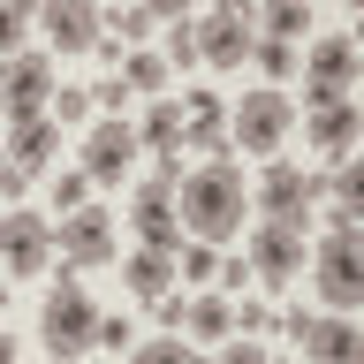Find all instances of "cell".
Masks as SVG:
<instances>
[{"label": "cell", "instance_id": "cell-1", "mask_svg": "<svg viewBox=\"0 0 364 364\" xmlns=\"http://www.w3.org/2000/svg\"><path fill=\"white\" fill-rule=\"evenodd\" d=\"M243 205H250V182H243V159H205L175 182V220L198 235V243H228L243 235Z\"/></svg>", "mask_w": 364, "mask_h": 364}, {"label": "cell", "instance_id": "cell-2", "mask_svg": "<svg viewBox=\"0 0 364 364\" xmlns=\"http://www.w3.org/2000/svg\"><path fill=\"white\" fill-rule=\"evenodd\" d=\"M38 349L53 364H76L84 349H99V304L76 289L68 266H61V281H53V296L38 304Z\"/></svg>", "mask_w": 364, "mask_h": 364}, {"label": "cell", "instance_id": "cell-3", "mask_svg": "<svg viewBox=\"0 0 364 364\" xmlns=\"http://www.w3.org/2000/svg\"><path fill=\"white\" fill-rule=\"evenodd\" d=\"M296 129V99H281V91H243L235 99V114H228V152H281V136Z\"/></svg>", "mask_w": 364, "mask_h": 364}, {"label": "cell", "instance_id": "cell-4", "mask_svg": "<svg viewBox=\"0 0 364 364\" xmlns=\"http://www.w3.org/2000/svg\"><path fill=\"white\" fill-rule=\"evenodd\" d=\"M311 289H318V304L334 318H349V304H364V243L357 235H334L326 228V243L311 250Z\"/></svg>", "mask_w": 364, "mask_h": 364}, {"label": "cell", "instance_id": "cell-5", "mask_svg": "<svg viewBox=\"0 0 364 364\" xmlns=\"http://www.w3.org/2000/svg\"><path fill=\"white\" fill-rule=\"evenodd\" d=\"M304 235H311V220H258V228H250V250H243L250 281L289 289L296 273H304Z\"/></svg>", "mask_w": 364, "mask_h": 364}, {"label": "cell", "instance_id": "cell-6", "mask_svg": "<svg viewBox=\"0 0 364 364\" xmlns=\"http://www.w3.org/2000/svg\"><path fill=\"white\" fill-rule=\"evenodd\" d=\"M53 107V53H8L0 61V122H38Z\"/></svg>", "mask_w": 364, "mask_h": 364}, {"label": "cell", "instance_id": "cell-7", "mask_svg": "<svg viewBox=\"0 0 364 364\" xmlns=\"http://www.w3.org/2000/svg\"><path fill=\"white\" fill-rule=\"evenodd\" d=\"M53 243H61V266H68V273L114 266V213H107V205H76V213H61Z\"/></svg>", "mask_w": 364, "mask_h": 364}, {"label": "cell", "instance_id": "cell-8", "mask_svg": "<svg viewBox=\"0 0 364 364\" xmlns=\"http://www.w3.org/2000/svg\"><path fill=\"white\" fill-rule=\"evenodd\" d=\"M281 326H289V341H296V349H304L311 364H357V357H364V334L349 326V318H334V311H326V318L289 311Z\"/></svg>", "mask_w": 364, "mask_h": 364}, {"label": "cell", "instance_id": "cell-9", "mask_svg": "<svg viewBox=\"0 0 364 364\" xmlns=\"http://www.w3.org/2000/svg\"><path fill=\"white\" fill-rule=\"evenodd\" d=\"M250 190H258V205H266V220H311V205H318V190H326V175H304V167H289V159H273Z\"/></svg>", "mask_w": 364, "mask_h": 364}, {"label": "cell", "instance_id": "cell-10", "mask_svg": "<svg viewBox=\"0 0 364 364\" xmlns=\"http://www.w3.org/2000/svg\"><path fill=\"white\" fill-rule=\"evenodd\" d=\"M304 68V107H326V99H349V76H357V46L349 38H318L311 46V61H296ZM296 107V114H304Z\"/></svg>", "mask_w": 364, "mask_h": 364}, {"label": "cell", "instance_id": "cell-11", "mask_svg": "<svg viewBox=\"0 0 364 364\" xmlns=\"http://www.w3.org/2000/svg\"><path fill=\"white\" fill-rule=\"evenodd\" d=\"M136 122H91V136H84V182H129V167H136Z\"/></svg>", "mask_w": 364, "mask_h": 364}, {"label": "cell", "instance_id": "cell-12", "mask_svg": "<svg viewBox=\"0 0 364 364\" xmlns=\"http://www.w3.org/2000/svg\"><path fill=\"white\" fill-rule=\"evenodd\" d=\"M129 220H136V243L159 250V258H175L182 250V220H175V182H144L129 198Z\"/></svg>", "mask_w": 364, "mask_h": 364}, {"label": "cell", "instance_id": "cell-13", "mask_svg": "<svg viewBox=\"0 0 364 364\" xmlns=\"http://www.w3.org/2000/svg\"><path fill=\"white\" fill-rule=\"evenodd\" d=\"M46 266H53V220L8 213L0 220V273H46Z\"/></svg>", "mask_w": 364, "mask_h": 364}, {"label": "cell", "instance_id": "cell-14", "mask_svg": "<svg viewBox=\"0 0 364 364\" xmlns=\"http://www.w3.org/2000/svg\"><path fill=\"white\" fill-rule=\"evenodd\" d=\"M198 61L205 68H243L250 61V16L243 8H213L198 23Z\"/></svg>", "mask_w": 364, "mask_h": 364}, {"label": "cell", "instance_id": "cell-15", "mask_svg": "<svg viewBox=\"0 0 364 364\" xmlns=\"http://www.w3.org/2000/svg\"><path fill=\"white\" fill-rule=\"evenodd\" d=\"M38 23H46V38H53V53H91L99 46V8L91 0H46Z\"/></svg>", "mask_w": 364, "mask_h": 364}, {"label": "cell", "instance_id": "cell-16", "mask_svg": "<svg viewBox=\"0 0 364 364\" xmlns=\"http://www.w3.org/2000/svg\"><path fill=\"white\" fill-rule=\"evenodd\" d=\"M0 159H16L23 175H46L53 159H61V122L53 114H38V122H8V152Z\"/></svg>", "mask_w": 364, "mask_h": 364}, {"label": "cell", "instance_id": "cell-17", "mask_svg": "<svg viewBox=\"0 0 364 364\" xmlns=\"http://www.w3.org/2000/svg\"><path fill=\"white\" fill-rule=\"evenodd\" d=\"M296 122H304V144H311V152H349V144H357V107H349V99H326V107H304L296 114Z\"/></svg>", "mask_w": 364, "mask_h": 364}, {"label": "cell", "instance_id": "cell-18", "mask_svg": "<svg viewBox=\"0 0 364 364\" xmlns=\"http://www.w3.org/2000/svg\"><path fill=\"white\" fill-rule=\"evenodd\" d=\"M122 289H129L136 304L175 296V258H159V250H136V258H122Z\"/></svg>", "mask_w": 364, "mask_h": 364}, {"label": "cell", "instance_id": "cell-19", "mask_svg": "<svg viewBox=\"0 0 364 364\" xmlns=\"http://www.w3.org/2000/svg\"><path fill=\"white\" fill-rule=\"evenodd\" d=\"M182 129H190V122H182L175 99H152V114L136 122V144H152L159 159H182Z\"/></svg>", "mask_w": 364, "mask_h": 364}, {"label": "cell", "instance_id": "cell-20", "mask_svg": "<svg viewBox=\"0 0 364 364\" xmlns=\"http://www.w3.org/2000/svg\"><path fill=\"white\" fill-rule=\"evenodd\" d=\"M182 334H198V341L235 334V326H228V304H220V296H198V304H190V318H182Z\"/></svg>", "mask_w": 364, "mask_h": 364}, {"label": "cell", "instance_id": "cell-21", "mask_svg": "<svg viewBox=\"0 0 364 364\" xmlns=\"http://www.w3.org/2000/svg\"><path fill=\"white\" fill-rule=\"evenodd\" d=\"M122 84H129V91H159V84H167V61L136 46V53H122Z\"/></svg>", "mask_w": 364, "mask_h": 364}, {"label": "cell", "instance_id": "cell-22", "mask_svg": "<svg viewBox=\"0 0 364 364\" xmlns=\"http://www.w3.org/2000/svg\"><path fill=\"white\" fill-rule=\"evenodd\" d=\"M99 31H114V46H144L152 38V8H114Z\"/></svg>", "mask_w": 364, "mask_h": 364}, {"label": "cell", "instance_id": "cell-23", "mask_svg": "<svg viewBox=\"0 0 364 364\" xmlns=\"http://www.w3.org/2000/svg\"><path fill=\"white\" fill-rule=\"evenodd\" d=\"M167 68H198V23H167V46H159Z\"/></svg>", "mask_w": 364, "mask_h": 364}, {"label": "cell", "instance_id": "cell-24", "mask_svg": "<svg viewBox=\"0 0 364 364\" xmlns=\"http://www.w3.org/2000/svg\"><path fill=\"white\" fill-rule=\"evenodd\" d=\"M23 38H31V8L0 0V61H8V53H23Z\"/></svg>", "mask_w": 364, "mask_h": 364}, {"label": "cell", "instance_id": "cell-25", "mask_svg": "<svg viewBox=\"0 0 364 364\" xmlns=\"http://www.w3.org/2000/svg\"><path fill=\"white\" fill-rule=\"evenodd\" d=\"M250 61L266 68V76H296V46H281V38H250Z\"/></svg>", "mask_w": 364, "mask_h": 364}, {"label": "cell", "instance_id": "cell-26", "mask_svg": "<svg viewBox=\"0 0 364 364\" xmlns=\"http://www.w3.org/2000/svg\"><path fill=\"white\" fill-rule=\"evenodd\" d=\"M129 364H190V349H182V334H159V341H136Z\"/></svg>", "mask_w": 364, "mask_h": 364}, {"label": "cell", "instance_id": "cell-27", "mask_svg": "<svg viewBox=\"0 0 364 364\" xmlns=\"http://www.w3.org/2000/svg\"><path fill=\"white\" fill-rule=\"evenodd\" d=\"M273 38H281V46H296V38H304V31H311V8H296V0H281V8H273Z\"/></svg>", "mask_w": 364, "mask_h": 364}, {"label": "cell", "instance_id": "cell-28", "mask_svg": "<svg viewBox=\"0 0 364 364\" xmlns=\"http://www.w3.org/2000/svg\"><path fill=\"white\" fill-rule=\"evenodd\" d=\"M326 190L341 198V213H357V205H364V167H334V175H326Z\"/></svg>", "mask_w": 364, "mask_h": 364}, {"label": "cell", "instance_id": "cell-29", "mask_svg": "<svg viewBox=\"0 0 364 364\" xmlns=\"http://www.w3.org/2000/svg\"><path fill=\"white\" fill-rule=\"evenodd\" d=\"M175 258H182V281H213V266H220V258H213V243H182Z\"/></svg>", "mask_w": 364, "mask_h": 364}, {"label": "cell", "instance_id": "cell-30", "mask_svg": "<svg viewBox=\"0 0 364 364\" xmlns=\"http://www.w3.org/2000/svg\"><path fill=\"white\" fill-rule=\"evenodd\" d=\"M220 364H281V357H273V349H258L250 334H235V341L220 349Z\"/></svg>", "mask_w": 364, "mask_h": 364}, {"label": "cell", "instance_id": "cell-31", "mask_svg": "<svg viewBox=\"0 0 364 364\" xmlns=\"http://www.w3.org/2000/svg\"><path fill=\"white\" fill-rule=\"evenodd\" d=\"M84 114H91V91H53V122H61V129L84 122Z\"/></svg>", "mask_w": 364, "mask_h": 364}, {"label": "cell", "instance_id": "cell-32", "mask_svg": "<svg viewBox=\"0 0 364 364\" xmlns=\"http://www.w3.org/2000/svg\"><path fill=\"white\" fill-rule=\"evenodd\" d=\"M91 99H99V107H107L114 122H122V114H129V84H122V76H107V84L91 91Z\"/></svg>", "mask_w": 364, "mask_h": 364}, {"label": "cell", "instance_id": "cell-33", "mask_svg": "<svg viewBox=\"0 0 364 364\" xmlns=\"http://www.w3.org/2000/svg\"><path fill=\"white\" fill-rule=\"evenodd\" d=\"M84 205V175H53V213H76Z\"/></svg>", "mask_w": 364, "mask_h": 364}, {"label": "cell", "instance_id": "cell-34", "mask_svg": "<svg viewBox=\"0 0 364 364\" xmlns=\"http://www.w3.org/2000/svg\"><path fill=\"white\" fill-rule=\"evenodd\" d=\"M213 273H220V289H228V296H243V289H250V266H243V258H220Z\"/></svg>", "mask_w": 364, "mask_h": 364}, {"label": "cell", "instance_id": "cell-35", "mask_svg": "<svg viewBox=\"0 0 364 364\" xmlns=\"http://www.w3.org/2000/svg\"><path fill=\"white\" fill-rule=\"evenodd\" d=\"M99 341H107V349H136V334H129V318H99Z\"/></svg>", "mask_w": 364, "mask_h": 364}, {"label": "cell", "instance_id": "cell-36", "mask_svg": "<svg viewBox=\"0 0 364 364\" xmlns=\"http://www.w3.org/2000/svg\"><path fill=\"white\" fill-rule=\"evenodd\" d=\"M31 182H38V175H23L16 159H0V198H16V190H31Z\"/></svg>", "mask_w": 364, "mask_h": 364}, {"label": "cell", "instance_id": "cell-37", "mask_svg": "<svg viewBox=\"0 0 364 364\" xmlns=\"http://www.w3.org/2000/svg\"><path fill=\"white\" fill-rule=\"evenodd\" d=\"M182 318H190V304H182V296H159V326H167V334H182Z\"/></svg>", "mask_w": 364, "mask_h": 364}, {"label": "cell", "instance_id": "cell-38", "mask_svg": "<svg viewBox=\"0 0 364 364\" xmlns=\"http://www.w3.org/2000/svg\"><path fill=\"white\" fill-rule=\"evenodd\" d=\"M0 364H16V334L8 326H0Z\"/></svg>", "mask_w": 364, "mask_h": 364}, {"label": "cell", "instance_id": "cell-39", "mask_svg": "<svg viewBox=\"0 0 364 364\" xmlns=\"http://www.w3.org/2000/svg\"><path fill=\"white\" fill-rule=\"evenodd\" d=\"M0 311H8V273H0Z\"/></svg>", "mask_w": 364, "mask_h": 364}, {"label": "cell", "instance_id": "cell-40", "mask_svg": "<svg viewBox=\"0 0 364 364\" xmlns=\"http://www.w3.org/2000/svg\"><path fill=\"white\" fill-rule=\"evenodd\" d=\"M190 364H220V357H190Z\"/></svg>", "mask_w": 364, "mask_h": 364}, {"label": "cell", "instance_id": "cell-41", "mask_svg": "<svg viewBox=\"0 0 364 364\" xmlns=\"http://www.w3.org/2000/svg\"><path fill=\"white\" fill-rule=\"evenodd\" d=\"M0 136H8V122H0Z\"/></svg>", "mask_w": 364, "mask_h": 364}]
</instances>
